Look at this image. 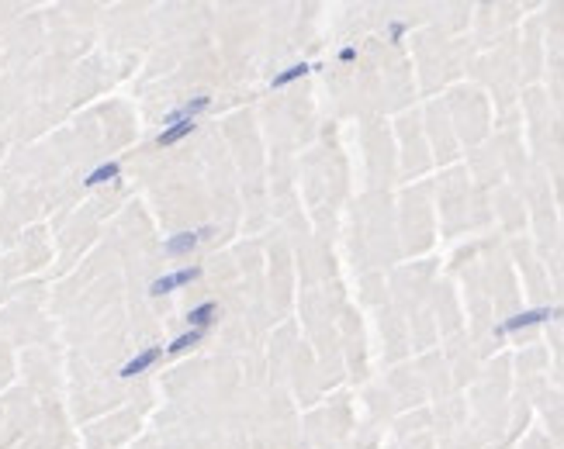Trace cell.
<instances>
[{"instance_id": "6da1fadb", "label": "cell", "mask_w": 564, "mask_h": 449, "mask_svg": "<svg viewBox=\"0 0 564 449\" xmlns=\"http://www.w3.org/2000/svg\"><path fill=\"white\" fill-rule=\"evenodd\" d=\"M194 280H201V266H184V270H173V273H166V277H156L153 284H149V297H166V294L180 291V287H188Z\"/></svg>"}, {"instance_id": "7a4b0ae2", "label": "cell", "mask_w": 564, "mask_h": 449, "mask_svg": "<svg viewBox=\"0 0 564 449\" xmlns=\"http://www.w3.org/2000/svg\"><path fill=\"white\" fill-rule=\"evenodd\" d=\"M160 356H163V349H160V345H146V349H139V353H135V356L129 360V363H121V367H118V377H121V380H132V377H142V373L149 370V367H153L156 360H160Z\"/></svg>"}, {"instance_id": "3957f363", "label": "cell", "mask_w": 564, "mask_h": 449, "mask_svg": "<svg viewBox=\"0 0 564 449\" xmlns=\"http://www.w3.org/2000/svg\"><path fill=\"white\" fill-rule=\"evenodd\" d=\"M212 235V228H190V232H177V235H170L163 242V249L170 253V256H188L194 253V245L201 242V238Z\"/></svg>"}, {"instance_id": "277c9868", "label": "cell", "mask_w": 564, "mask_h": 449, "mask_svg": "<svg viewBox=\"0 0 564 449\" xmlns=\"http://www.w3.org/2000/svg\"><path fill=\"white\" fill-rule=\"evenodd\" d=\"M561 315L558 308H530V311H519V315H512L509 321H502L499 325V332L506 336V332H519V328H526V325H540V321H547V318Z\"/></svg>"}, {"instance_id": "5b68a950", "label": "cell", "mask_w": 564, "mask_h": 449, "mask_svg": "<svg viewBox=\"0 0 564 449\" xmlns=\"http://www.w3.org/2000/svg\"><path fill=\"white\" fill-rule=\"evenodd\" d=\"M114 180H121V162H118V159H108V162L94 166V170L83 177V187H104V184H114Z\"/></svg>"}, {"instance_id": "8992f818", "label": "cell", "mask_w": 564, "mask_h": 449, "mask_svg": "<svg viewBox=\"0 0 564 449\" xmlns=\"http://www.w3.org/2000/svg\"><path fill=\"white\" fill-rule=\"evenodd\" d=\"M218 318V304L215 301H201V304H194L188 311V328H201V332H208L212 325H215Z\"/></svg>"}, {"instance_id": "52a82bcc", "label": "cell", "mask_w": 564, "mask_h": 449, "mask_svg": "<svg viewBox=\"0 0 564 449\" xmlns=\"http://www.w3.org/2000/svg\"><path fill=\"white\" fill-rule=\"evenodd\" d=\"M197 125L194 121H173V125H166L160 135H156V145L160 149H170V145H177V142H184L190 132H194Z\"/></svg>"}, {"instance_id": "ba28073f", "label": "cell", "mask_w": 564, "mask_h": 449, "mask_svg": "<svg viewBox=\"0 0 564 449\" xmlns=\"http://www.w3.org/2000/svg\"><path fill=\"white\" fill-rule=\"evenodd\" d=\"M205 343V332L201 328H188L184 336H177V339H170V345L163 349V353H170V356H177V353H188V349H194V345Z\"/></svg>"}, {"instance_id": "9c48e42d", "label": "cell", "mask_w": 564, "mask_h": 449, "mask_svg": "<svg viewBox=\"0 0 564 449\" xmlns=\"http://www.w3.org/2000/svg\"><path fill=\"white\" fill-rule=\"evenodd\" d=\"M308 73H312V66H308V62H295V66H288L284 73H277V77L270 79V87H273V90H281V87H288V83H295V79L308 77Z\"/></svg>"}, {"instance_id": "30bf717a", "label": "cell", "mask_w": 564, "mask_h": 449, "mask_svg": "<svg viewBox=\"0 0 564 449\" xmlns=\"http://www.w3.org/2000/svg\"><path fill=\"white\" fill-rule=\"evenodd\" d=\"M357 59V49H340V62H353Z\"/></svg>"}]
</instances>
